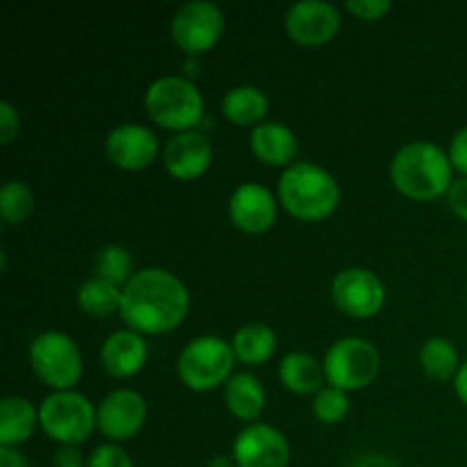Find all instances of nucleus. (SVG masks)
I'll use <instances>...</instances> for the list:
<instances>
[{
	"label": "nucleus",
	"mask_w": 467,
	"mask_h": 467,
	"mask_svg": "<svg viewBox=\"0 0 467 467\" xmlns=\"http://www.w3.org/2000/svg\"><path fill=\"white\" fill-rule=\"evenodd\" d=\"M190 292L176 274L160 267L137 272L123 287L121 315L128 328L140 336H162L185 322Z\"/></svg>",
	"instance_id": "nucleus-1"
},
{
	"label": "nucleus",
	"mask_w": 467,
	"mask_h": 467,
	"mask_svg": "<svg viewBox=\"0 0 467 467\" xmlns=\"http://www.w3.org/2000/svg\"><path fill=\"white\" fill-rule=\"evenodd\" d=\"M450 155L431 141H410L401 146L390 162L392 185L410 201H433L447 194L451 181Z\"/></svg>",
	"instance_id": "nucleus-2"
},
{
	"label": "nucleus",
	"mask_w": 467,
	"mask_h": 467,
	"mask_svg": "<svg viewBox=\"0 0 467 467\" xmlns=\"http://www.w3.org/2000/svg\"><path fill=\"white\" fill-rule=\"evenodd\" d=\"M278 201L301 222H324L340 205L337 181L313 162H296L283 171L278 181Z\"/></svg>",
	"instance_id": "nucleus-3"
},
{
	"label": "nucleus",
	"mask_w": 467,
	"mask_h": 467,
	"mask_svg": "<svg viewBox=\"0 0 467 467\" xmlns=\"http://www.w3.org/2000/svg\"><path fill=\"white\" fill-rule=\"evenodd\" d=\"M144 105L150 121L167 128V130L178 132V135L199 126L205 112L199 87L181 76L158 78L146 89Z\"/></svg>",
	"instance_id": "nucleus-4"
},
{
	"label": "nucleus",
	"mask_w": 467,
	"mask_h": 467,
	"mask_svg": "<svg viewBox=\"0 0 467 467\" xmlns=\"http://www.w3.org/2000/svg\"><path fill=\"white\" fill-rule=\"evenodd\" d=\"M39 424L50 441L80 447L99 427L96 409L76 390L50 392L39 406Z\"/></svg>",
	"instance_id": "nucleus-5"
},
{
	"label": "nucleus",
	"mask_w": 467,
	"mask_h": 467,
	"mask_svg": "<svg viewBox=\"0 0 467 467\" xmlns=\"http://www.w3.org/2000/svg\"><path fill=\"white\" fill-rule=\"evenodd\" d=\"M235 365L233 345L217 336H201L192 340L178 356V377L190 390L210 392L228 383Z\"/></svg>",
	"instance_id": "nucleus-6"
},
{
	"label": "nucleus",
	"mask_w": 467,
	"mask_h": 467,
	"mask_svg": "<svg viewBox=\"0 0 467 467\" xmlns=\"http://www.w3.org/2000/svg\"><path fill=\"white\" fill-rule=\"evenodd\" d=\"M27 356L36 379L55 392L73 390V386L82 379V354L76 340L67 333H41L32 340Z\"/></svg>",
	"instance_id": "nucleus-7"
},
{
	"label": "nucleus",
	"mask_w": 467,
	"mask_h": 467,
	"mask_svg": "<svg viewBox=\"0 0 467 467\" xmlns=\"http://www.w3.org/2000/svg\"><path fill=\"white\" fill-rule=\"evenodd\" d=\"M381 369V356L377 347L363 337H342L328 347L324 356V374L333 388L345 392L363 390Z\"/></svg>",
	"instance_id": "nucleus-8"
},
{
	"label": "nucleus",
	"mask_w": 467,
	"mask_h": 467,
	"mask_svg": "<svg viewBox=\"0 0 467 467\" xmlns=\"http://www.w3.org/2000/svg\"><path fill=\"white\" fill-rule=\"evenodd\" d=\"M223 35V12L208 0L181 5L171 18L173 44L190 55L208 53Z\"/></svg>",
	"instance_id": "nucleus-9"
},
{
	"label": "nucleus",
	"mask_w": 467,
	"mask_h": 467,
	"mask_svg": "<svg viewBox=\"0 0 467 467\" xmlns=\"http://www.w3.org/2000/svg\"><path fill=\"white\" fill-rule=\"evenodd\" d=\"M333 304L354 319H369L386 304V287L381 278L363 267L342 269L331 285Z\"/></svg>",
	"instance_id": "nucleus-10"
},
{
	"label": "nucleus",
	"mask_w": 467,
	"mask_h": 467,
	"mask_svg": "<svg viewBox=\"0 0 467 467\" xmlns=\"http://www.w3.org/2000/svg\"><path fill=\"white\" fill-rule=\"evenodd\" d=\"M233 461L237 467H287L290 442L272 424L254 422L237 433L233 442Z\"/></svg>",
	"instance_id": "nucleus-11"
},
{
	"label": "nucleus",
	"mask_w": 467,
	"mask_h": 467,
	"mask_svg": "<svg viewBox=\"0 0 467 467\" xmlns=\"http://www.w3.org/2000/svg\"><path fill=\"white\" fill-rule=\"evenodd\" d=\"M146 400L137 390H114L100 401L96 409V420H99V431L108 438L109 442H126L135 438L144 429Z\"/></svg>",
	"instance_id": "nucleus-12"
},
{
	"label": "nucleus",
	"mask_w": 467,
	"mask_h": 467,
	"mask_svg": "<svg viewBox=\"0 0 467 467\" xmlns=\"http://www.w3.org/2000/svg\"><path fill=\"white\" fill-rule=\"evenodd\" d=\"M340 12L331 3L304 0L292 5L285 16V32L299 46H324L340 32Z\"/></svg>",
	"instance_id": "nucleus-13"
},
{
	"label": "nucleus",
	"mask_w": 467,
	"mask_h": 467,
	"mask_svg": "<svg viewBox=\"0 0 467 467\" xmlns=\"http://www.w3.org/2000/svg\"><path fill=\"white\" fill-rule=\"evenodd\" d=\"M105 153L123 171H144L160 153L158 137L141 123H123L105 140Z\"/></svg>",
	"instance_id": "nucleus-14"
},
{
	"label": "nucleus",
	"mask_w": 467,
	"mask_h": 467,
	"mask_svg": "<svg viewBox=\"0 0 467 467\" xmlns=\"http://www.w3.org/2000/svg\"><path fill=\"white\" fill-rule=\"evenodd\" d=\"M228 214L242 233L260 235L276 223L278 205L267 187L260 182H244L233 192L228 201Z\"/></svg>",
	"instance_id": "nucleus-15"
},
{
	"label": "nucleus",
	"mask_w": 467,
	"mask_h": 467,
	"mask_svg": "<svg viewBox=\"0 0 467 467\" xmlns=\"http://www.w3.org/2000/svg\"><path fill=\"white\" fill-rule=\"evenodd\" d=\"M213 164V144L201 132H181L164 146V169L176 181H196Z\"/></svg>",
	"instance_id": "nucleus-16"
},
{
	"label": "nucleus",
	"mask_w": 467,
	"mask_h": 467,
	"mask_svg": "<svg viewBox=\"0 0 467 467\" xmlns=\"http://www.w3.org/2000/svg\"><path fill=\"white\" fill-rule=\"evenodd\" d=\"M149 347L144 336L135 331H117L100 347V365L114 379H130L144 369Z\"/></svg>",
	"instance_id": "nucleus-17"
},
{
	"label": "nucleus",
	"mask_w": 467,
	"mask_h": 467,
	"mask_svg": "<svg viewBox=\"0 0 467 467\" xmlns=\"http://www.w3.org/2000/svg\"><path fill=\"white\" fill-rule=\"evenodd\" d=\"M251 153L267 167H287L299 150V141L285 123H260L251 130Z\"/></svg>",
	"instance_id": "nucleus-18"
},
{
	"label": "nucleus",
	"mask_w": 467,
	"mask_h": 467,
	"mask_svg": "<svg viewBox=\"0 0 467 467\" xmlns=\"http://www.w3.org/2000/svg\"><path fill=\"white\" fill-rule=\"evenodd\" d=\"M39 410L26 397L9 395L0 401V447L18 450L35 433Z\"/></svg>",
	"instance_id": "nucleus-19"
},
{
	"label": "nucleus",
	"mask_w": 467,
	"mask_h": 467,
	"mask_svg": "<svg viewBox=\"0 0 467 467\" xmlns=\"http://www.w3.org/2000/svg\"><path fill=\"white\" fill-rule=\"evenodd\" d=\"M223 401H226L228 410L235 415L242 422H251L260 418L265 409V388L260 383V379H255L254 374H233L226 383V390H223Z\"/></svg>",
	"instance_id": "nucleus-20"
},
{
	"label": "nucleus",
	"mask_w": 467,
	"mask_h": 467,
	"mask_svg": "<svg viewBox=\"0 0 467 467\" xmlns=\"http://www.w3.org/2000/svg\"><path fill=\"white\" fill-rule=\"evenodd\" d=\"M269 100L263 89L251 85L233 87L222 99V112L235 126H260L267 117Z\"/></svg>",
	"instance_id": "nucleus-21"
},
{
	"label": "nucleus",
	"mask_w": 467,
	"mask_h": 467,
	"mask_svg": "<svg viewBox=\"0 0 467 467\" xmlns=\"http://www.w3.org/2000/svg\"><path fill=\"white\" fill-rule=\"evenodd\" d=\"M278 377L283 386L295 395H310V392L322 390L327 374H324V365H319L313 356L295 351L281 360Z\"/></svg>",
	"instance_id": "nucleus-22"
},
{
	"label": "nucleus",
	"mask_w": 467,
	"mask_h": 467,
	"mask_svg": "<svg viewBox=\"0 0 467 467\" xmlns=\"http://www.w3.org/2000/svg\"><path fill=\"white\" fill-rule=\"evenodd\" d=\"M235 358L244 365H263L276 351V333L267 324H244L233 337Z\"/></svg>",
	"instance_id": "nucleus-23"
},
{
	"label": "nucleus",
	"mask_w": 467,
	"mask_h": 467,
	"mask_svg": "<svg viewBox=\"0 0 467 467\" xmlns=\"http://www.w3.org/2000/svg\"><path fill=\"white\" fill-rule=\"evenodd\" d=\"M123 290L112 285V283L103 281V278L94 276L85 281L78 290V304L87 315L94 317H108V315L119 313L121 310Z\"/></svg>",
	"instance_id": "nucleus-24"
},
{
	"label": "nucleus",
	"mask_w": 467,
	"mask_h": 467,
	"mask_svg": "<svg viewBox=\"0 0 467 467\" xmlns=\"http://www.w3.org/2000/svg\"><path fill=\"white\" fill-rule=\"evenodd\" d=\"M420 365L433 381H447L459 374V351L447 337H431L420 349Z\"/></svg>",
	"instance_id": "nucleus-25"
},
{
	"label": "nucleus",
	"mask_w": 467,
	"mask_h": 467,
	"mask_svg": "<svg viewBox=\"0 0 467 467\" xmlns=\"http://www.w3.org/2000/svg\"><path fill=\"white\" fill-rule=\"evenodd\" d=\"M35 213V192L23 181H7L0 190V217L5 226H18Z\"/></svg>",
	"instance_id": "nucleus-26"
},
{
	"label": "nucleus",
	"mask_w": 467,
	"mask_h": 467,
	"mask_svg": "<svg viewBox=\"0 0 467 467\" xmlns=\"http://www.w3.org/2000/svg\"><path fill=\"white\" fill-rule=\"evenodd\" d=\"M96 276L123 290L128 285V281L135 276L132 274V258L128 254V249H123L119 244L103 246L99 251V258H96Z\"/></svg>",
	"instance_id": "nucleus-27"
},
{
	"label": "nucleus",
	"mask_w": 467,
	"mask_h": 467,
	"mask_svg": "<svg viewBox=\"0 0 467 467\" xmlns=\"http://www.w3.org/2000/svg\"><path fill=\"white\" fill-rule=\"evenodd\" d=\"M313 413L315 418L322 424H337L347 418L349 413V400H347L345 390L328 386L315 395L313 401Z\"/></svg>",
	"instance_id": "nucleus-28"
},
{
	"label": "nucleus",
	"mask_w": 467,
	"mask_h": 467,
	"mask_svg": "<svg viewBox=\"0 0 467 467\" xmlns=\"http://www.w3.org/2000/svg\"><path fill=\"white\" fill-rule=\"evenodd\" d=\"M87 467H132V459L121 445L105 442L87 456Z\"/></svg>",
	"instance_id": "nucleus-29"
},
{
	"label": "nucleus",
	"mask_w": 467,
	"mask_h": 467,
	"mask_svg": "<svg viewBox=\"0 0 467 467\" xmlns=\"http://www.w3.org/2000/svg\"><path fill=\"white\" fill-rule=\"evenodd\" d=\"M345 7L347 12L354 14L360 21L374 23L381 21V18H386L390 14L392 3L390 0H347Z\"/></svg>",
	"instance_id": "nucleus-30"
},
{
	"label": "nucleus",
	"mask_w": 467,
	"mask_h": 467,
	"mask_svg": "<svg viewBox=\"0 0 467 467\" xmlns=\"http://www.w3.org/2000/svg\"><path fill=\"white\" fill-rule=\"evenodd\" d=\"M18 130H21V119H18V112L14 109V105L9 100H3L0 103V141L5 146L12 144L18 137Z\"/></svg>",
	"instance_id": "nucleus-31"
},
{
	"label": "nucleus",
	"mask_w": 467,
	"mask_h": 467,
	"mask_svg": "<svg viewBox=\"0 0 467 467\" xmlns=\"http://www.w3.org/2000/svg\"><path fill=\"white\" fill-rule=\"evenodd\" d=\"M450 162L456 171H461L467 178V126L454 135L450 144Z\"/></svg>",
	"instance_id": "nucleus-32"
},
{
	"label": "nucleus",
	"mask_w": 467,
	"mask_h": 467,
	"mask_svg": "<svg viewBox=\"0 0 467 467\" xmlns=\"http://www.w3.org/2000/svg\"><path fill=\"white\" fill-rule=\"evenodd\" d=\"M447 203H450V210L456 217L467 222V178L454 181V185L447 192Z\"/></svg>",
	"instance_id": "nucleus-33"
},
{
	"label": "nucleus",
	"mask_w": 467,
	"mask_h": 467,
	"mask_svg": "<svg viewBox=\"0 0 467 467\" xmlns=\"http://www.w3.org/2000/svg\"><path fill=\"white\" fill-rule=\"evenodd\" d=\"M53 467H87V459L82 456L80 447L59 445L53 454Z\"/></svg>",
	"instance_id": "nucleus-34"
},
{
	"label": "nucleus",
	"mask_w": 467,
	"mask_h": 467,
	"mask_svg": "<svg viewBox=\"0 0 467 467\" xmlns=\"http://www.w3.org/2000/svg\"><path fill=\"white\" fill-rule=\"evenodd\" d=\"M0 467H30L26 456L12 447H0Z\"/></svg>",
	"instance_id": "nucleus-35"
},
{
	"label": "nucleus",
	"mask_w": 467,
	"mask_h": 467,
	"mask_svg": "<svg viewBox=\"0 0 467 467\" xmlns=\"http://www.w3.org/2000/svg\"><path fill=\"white\" fill-rule=\"evenodd\" d=\"M454 386H456V395H459V400L467 406V363L461 365L459 374H456Z\"/></svg>",
	"instance_id": "nucleus-36"
},
{
	"label": "nucleus",
	"mask_w": 467,
	"mask_h": 467,
	"mask_svg": "<svg viewBox=\"0 0 467 467\" xmlns=\"http://www.w3.org/2000/svg\"><path fill=\"white\" fill-rule=\"evenodd\" d=\"M354 467H392V463L381 456H368V459H360Z\"/></svg>",
	"instance_id": "nucleus-37"
},
{
	"label": "nucleus",
	"mask_w": 467,
	"mask_h": 467,
	"mask_svg": "<svg viewBox=\"0 0 467 467\" xmlns=\"http://www.w3.org/2000/svg\"><path fill=\"white\" fill-rule=\"evenodd\" d=\"M205 467H237V465H235V461H233V456L219 454V456H213Z\"/></svg>",
	"instance_id": "nucleus-38"
}]
</instances>
